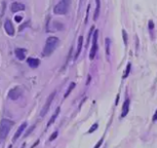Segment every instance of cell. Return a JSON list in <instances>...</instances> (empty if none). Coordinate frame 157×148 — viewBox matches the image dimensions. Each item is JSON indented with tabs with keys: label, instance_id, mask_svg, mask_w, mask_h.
<instances>
[{
	"label": "cell",
	"instance_id": "obj_21",
	"mask_svg": "<svg viewBox=\"0 0 157 148\" xmlns=\"http://www.w3.org/2000/svg\"><path fill=\"white\" fill-rule=\"evenodd\" d=\"M57 135H58V133H57V131H56V133H54L52 135H51V138H50V140L52 141L53 139H55L56 138H57Z\"/></svg>",
	"mask_w": 157,
	"mask_h": 148
},
{
	"label": "cell",
	"instance_id": "obj_24",
	"mask_svg": "<svg viewBox=\"0 0 157 148\" xmlns=\"http://www.w3.org/2000/svg\"><path fill=\"white\" fill-rule=\"evenodd\" d=\"M149 26H150V29H152V28H153V24H152V21H150V23H149Z\"/></svg>",
	"mask_w": 157,
	"mask_h": 148
},
{
	"label": "cell",
	"instance_id": "obj_9",
	"mask_svg": "<svg viewBox=\"0 0 157 148\" xmlns=\"http://www.w3.org/2000/svg\"><path fill=\"white\" fill-rule=\"evenodd\" d=\"M15 55L20 61H23V59H25V49H21V48H18L15 50Z\"/></svg>",
	"mask_w": 157,
	"mask_h": 148
},
{
	"label": "cell",
	"instance_id": "obj_7",
	"mask_svg": "<svg viewBox=\"0 0 157 148\" xmlns=\"http://www.w3.org/2000/svg\"><path fill=\"white\" fill-rule=\"evenodd\" d=\"M4 28H5V30H6L7 34H9L10 36H13L14 35V33H15V28H14V26H13L12 21H11L10 20H7L6 21H5Z\"/></svg>",
	"mask_w": 157,
	"mask_h": 148
},
{
	"label": "cell",
	"instance_id": "obj_22",
	"mask_svg": "<svg viewBox=\"0 0 157 148\" xmlns=\"http://www.w3.org/2000/svg\"><path fill=\"white\" fill-rule=\"evenodd\" d=\"M15 20L17 21H21V20H23V18L20 17V16H16V17H15Z\"/></svg>",
	"mask_w": 157,
	"mask_h": 148
},
{
	"label": "cell",
	"instance_id": "obj_5",
	"mask_svg": "<svg viewBox=\"0 0 157 148\" xmlns=\"http://www.w3.org/2000/svg\"><path fill=\"white\" fill-rule=\"evenodd\" d=\"M55 96H56V92H54V93H52V94L49 96V97H48V100H47V101H46V104L44 105V107H43L42 111H41V116H42V117L44 116V115L47 113L48 110H49V107H50L51 103H52V101L54 100V97H55Z\"/></svg>",
	"mask_w": 157,
	"mask_h": 148
},
{
	"label": "cell",
	"instance_id": "obj_6",
	"mask_svg": "<svg viewBox=\"0 0 157 148\" xmlns=\"http://www.w3.org/2000/svg\"><path fill=\"white\" fill-rule=\"evenodd\" d=\"M21 95V90L20 89L19 87H16L14 89H12L8 94V97L11 98V100H17L19 98V97Z\"/></svg>",
	"mask_w": 157,
	"mask_h": 148
},
{
	"label": "cell",
	"instance_id": "obj_4",
	"mask_svg": "<svg viewBox=\"0 0 157 148\" xmlns=\"http://www.w3.org/2000/svg\"><path fill=\"white\" fill-rule=\"evenodd\" d=\"M98 36H99V31L96 30L95 33L93 35V45L91 48V52H90V59H94L97 51H98Z\"/></svg>",
	"mask_w": 157,
	"mask_h": 148
},
{
	"label": "cell",
	"instance_id": "obj_10",
	"mask_svg": "<svg viewBox=\"0 0 157 148\" xmlns=\"http://www.w3.org/2000/svg\"><path fill=\"white\" fill-rule=\"evenodd\" d=\"M25 128H26V123H24V124H21V125L20 126V128L18 129L17 131H16V134H15V135H14V139H13L14 141H16V140H17V139L20 138L21 135L23 134V131L25 130Z\"/></svg>",
	"mask_w": 157,
	"mask_h": 148
},
{
	"label": "cell",
	"instance_id": "obj_20",
	"mask_svg": "<svg viewBox=\"0 0 157 148\" xmlns=\"http://www.w3.org/2000/svg\"><path fill=\"white\" fill-rule=\"evenodd\" d=\"M98 128V124H95L93 127H92L91 129H90V131H89V133H93L94 131H96V129Z\"/></svg>",
	"mask_w": 157,
	"mask_h": 148
},
{
	"label": "cell",
	"instance_id": "obj_17",
	"mask_svg": "<svg viewBox=\"0 0 157 148\" xmlns=\"http://www.w3.org/2000/svg\"><path fill=\"white\" fill-rule=\"evenodd\" d=\"M130 70H131V63H128V65H127V69H126L125 73H124V75H123V78H126L127 76L129 75Z\"/></svg>",
	"mask_w": 157,
	"mask_h": 148
},
{
	"label": "cell",
	"instance_id": "obj_16",
	"mask_svg": "<svg viewBox=\"0 0 157 148\" xmlns=\"http://www.w3.org/2000/svg\"><path fill=\"white\" fill-rule=\"evenodd\" d=\"M74 87H75V83H74V82H72V83L70 84V86H69V88H68L67 92L66 93V95H64V97H67V96L70 94V92H71V91L74 89Z\"/></svg>",
	"mask_w": 157,
	"mask_h": 148
},
{
	"label": "cell",
	"instance_id": "obj_14",
	"mask_svg": "<svg viewBox=\"0 0 157 148\" xmlns=\"http://www.w3.org/2000/svg\"><path fill=\"white\" fill-rule=\"evenodd\" d=\"M59 110H61V108H59V107H58V108H57V110H56V112H55V114H54L53 116L51 117V119H50L49 123H48V127H49L50 125H52V124L54 123V121H55V120H56V118H57V117L59 116Z\"/></svg>",
	"mask_w": 157,
	"mask_h": 148
},
{
	"label": "cell",
	"instance_id": "obj_19",
	"mask_svg": "<svg viewBox=\"0 0 157 148\" xmlns=\"http://www.w3.org/2000/svg\"><path fill=\"white\" fill-rule=\"evenodd\" d=\"M122 33H123L124 43H125V45H127V33H126V31H125V30H123V31H122Z\"/></svg>",
	"mask_w": 157,
	"mask_h": 148
},
{
	"label": "cell",
	"instance_id": "obj_3",
	"mask_svg": "<svg viewBox=\"0 0 157 148\" xmlns=\"http://www.w3.org/2000/svg\"><path fill=\"white\" fill-rule=\"evenodd\" d=\"M70 0H61L54 8V13L57 15H64L67 13Z\"/></svg>",
	"mask_w": 157,
	"mask_h": 148
},
{
	"label": "cell",
	"instance_id": "obj_15",
	"mask_svg": "<svg viewBox=\"0 0 157 148\" xmlns=\"http://www.w3.org/2000/svg\"><path fill=\"white\" fill-rule=\"evenodd\" d=\"M96 3H97V8H96V13H95V20L98 19L100 15V10H101V1L100 0H96Z\"/></svg>",
	"mask_w": 157,
	"mask_h": 148
},
{
	"label": "cell",
	"instance_id": "obj_2",
	"mask_svg": "<svg viewBox=\"0 0 157 148\" xmlns=\"http://www.w3.org/2000/svg\"><path fill=\"white\" fill-rule=\"evenodd\" d=\"M14 122L10 121L8 119H3L0 123V142H2L7 138L8 134L10 133V130L12 129Z\"/></svg>",
	"mask_w": 157,
	"mask_h": 148
},
{
	"label": "cell",
	"instance_id": "obj_13",
	"mask_svg": "<svg viewBox=\"0 0 157 148\" xmlns=\"http://www.w3.org/2000/svg\"><path fill=\"white\" fill-rule=\"evenodd\" d=\"M82 44H83V36H80L79 39H78V48H77L76 54H75V59H76L79 57V55H80L81 49H82Z\"/></svg>",
	"mask_w": 157,
	"mask_h": 148
},
{
	"label": "cell",
	"instance_id": "obj_18",
	"mask_svg": "<svg viewBox=\"0 0 157 148\" xmlns=\"http://www.w3.org/2000/svg\"><path fill=\"white\" fill-rule=\"evenodd\" d=\"M105 42H106V55L108 56V55H109V43H110V41H109L108 38H106Z\"/></svg>",
	"mask_w": 157,
	"mask_h": 148
},
{
	"label": "cell",
	"instance_id": "obj_11",
	"mask_svg": "<svg viewBox=\"0 0 157 148\" xmlns=\"http://www.w3.org/2000/svg\"><path fill=\"white\" fill-rule=\"evenodd\" d=\"M129 108H130V100L128 98V100H126L125 101H124V103H123L122 114H121V116H122V117H125L126 115L128 114V112H129Z\"/></svg>",
	"mask_w": 157,
	"mask_h": 148
},
{
	"label": "cell",
	"instance_id": "obj_8",
	"mask_svg": "<svg viewBox=\"0 0 157 148\" xmlns=\"http://www.w3.org/2000/svg\"><path fill=\"white\" fill-rule=\"evenodd\" d=\"M25 5L24 4H21V3H18V2H15L13 3L12 5H11V11L14 13L16 12H19V11H23L25 10Z\"/></svg>",
	"mask_w": 157,
	"mask_h": 148
},
{
	"label": "cell",
	"instance_id": "obj_25",
	"mask_svg": "<svg viewBox=\"0 0 157 148\" xmlns=\"http://www.w3.org/2000/svg\"><path fill=\"white\" fill-rule=\"evenodd\" d=\"M156 117H157V116H156V112H155V115L153 116V121H154V122L156 121Z\"/></svg>",
	"mask_w": 157,
	"mask_h": 148
},
{
	"label": "cell",
	"instance_id": "obj_12",
	"mask_svg": "<svg viewBox=\"0 0 157 148\" xmlns=\"http://www.w3.org/2000/svg\"><path fill=\"white\" fill-rule=\"evenodd\" d=\"M28 63L30 67L32 68H36L37 66L39 65L40 62H39V59H34V58H29L28 59Z\"/></svg>",
	"mask_w": 157,
	"mask_h": 148
},
{
	"label": "cell",
	"instance_id": "obj_1",
	"mask_svg": "<svg viewBox=\"0 0 157 148\" xmlns=\"http://www.w3.org/2000/svg\"><path fill=\"white\" fill-rule=\"evenodd\" d=\"M58 45H59V39L57 37H54V36L49 37L46 40L44 50H43V56H45V57L51 56L54 53V51L57 49Z\"/></svg>",
	"mask_w": 157,
	"mask_h": 148
},
{
	"label": "cell",
	"instance_id": "obj_23",
	"mask_svg": "<svg viewBox=\"0 0 157 148\" xmlns=\"http://www.w3.org/2000/svg\"><path fill=\"white\" fill-rule=\"evenodd\" d=\"M101 142H102V139H101V141H99V142H98V144H97V145H96V148H98V147H100V146H101Z\"/></svg>",
	"mask_w": 157,
	"mask_h": 148
}]
</instances>
